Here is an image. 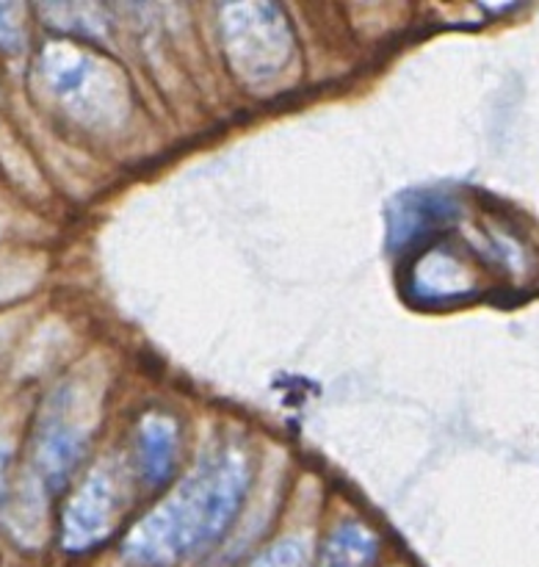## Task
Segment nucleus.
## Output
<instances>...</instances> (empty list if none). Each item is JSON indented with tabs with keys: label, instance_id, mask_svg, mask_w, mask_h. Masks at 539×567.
<instances>
[{
	"label": "nucleus",
	"instance_id": "obj_10",
	"mask_svg": "<svg viewBox=\"0 0 539 567\" xmlns=\"http://www.w3.org/2000/svg\"><path fill=\"white\" fill-rule=\"evenodd\" d=\"M17 6H0V44L3 48H20L22 31L20 22H14Z\"/></svg>",
	"mask_w": 539,
	"mask_h": 567
},
{
	"label": "nucleus",
	"instance_id": "obj_8",
	"mask_svg": "<svg viewBox=\"0 0 539 567\" xmlns=\"http://www.w3.org/2000/svg\"><path fill=\"white\" fill-rule=\"evenodd\" d=\"M457 214L454 199L440 197V194H418L413 199H402L393 216V241L402 244L407 238L421 236L429 227L443 225L446 219Z\"/></svg>",
	"mask_w": 539,
	"mask_h": 567
},
{
	"label": "nucleus",
	"instance_id": "obj_1",
	"mask_svg": "<svg viewBox=\"0 0 539 567\" xmlns=\"http://www.w3.org/2000/svg\"><path fill=\"white\" fill-rule=\"evenodd\" d=\"M252 465L241 449H221L164 504L133 526L122 546L131 567H175L205 551L232 524L247 498Z\"/></svg>",
	"mask_w": 539,
	"mask_h": 567
},
{
	"label": "nucleus",
	"instance_id": "obj_9",
	"mask_svg": "<svg viewBox=\"0 0 539 567\" xmlns=\"http://www.w3.org/2000/svg\"><path fill=\"white\" fill-rule=\"evenodd\" d=\"M376 551H380V543L374 532L360 524H343L326 540L321 567H371L376 563Z\"/></svg>",
	"mask_w": 539,
	"mask_h": 567
},
{
	"label": "nucleus",
	"instance_id": "obj_5",
	"mask_svg": "<svg viewBox=\"0 0 539 567\" xmlns=\"http://www.w3.org/2000/svg\"><path fill=\"white\" fill-rule=\"evenodd\" d=\"M89 441V421H83L77 396L61 391L48 408L39 430L37 463L50 491H59L75 474Z\"/></svg>",
	"mask_w": 539,
	"mask_h": 567
},
{
	"label": "nucleus",
	"instance_id": "obj_4",
	"mask_svg": "<svg viewBox=\"0 0 539 567\" xmlns=\"http://www.w3.org/2000/svg\"><path fill=\"white\" fill-rule=\"evenodd\" d=\"M125 504V474L114 460L89 471L83 485L70 498L61 524V546L70 554H86L97 548L116 529Z\"/></svg>",
	"mask_w": 539,
	"mask_h": 567
},
{
	"label": "nucleus",
	"instance_id": "obj_6",
	"mask_svg": "<svg viewBox=\"0 0 539 567\" xmlns=\"http://www.w3.org/2000/svg\"><path fill=\"white\" fill-rule=\"evenodd\" d=\"M180 452L175 419L164 413L144 415L136 432V465L149 487H160L172 476Z\"/></svg>",
	"mask_w": 539,
	"mask_h": 567
},
{
	"label": "nucleus",
	"instance_id": "obj_7",
	"mask_svg": "<svg viewBox=\"0 0 539 567\" xmlns=\"http://www.w3.org/2000/svg\"><path fill=\"white\" fill-rule=\"evenodd\" d=\"M476 291V275L465 266L457 255L446 249L424 255L415 269V293L429 302H446V299L465 297Z\"/></svg>",
	"mask_w": 539,
	"mask_h": 567
},
{
	"label": "nucleus",
	"instance_id": "obj_3",
	"mask_svg": "<svg viewBox=\"0 0 539 567\" xmlns=\"http://www.w3.org/2000/svg\"><path fill=\"white\" fill-rule=\"evenodd\" d=\"M221 39L232 70L249 86L277 81L293 59L286 14L271 3H232L221 9Z\"/></svg>",
	"mask_w": 539,
	"mask_h": 567
},
{
	"label": "nucleus",
	"instance_id": "obj_2",
	"mask_svg": "<svg viewBox=\"0 0 539 567\" xmlns=\"http://www.w3.org/2000/svg\"><path fill=\"white\" fill-rule=\"evenodd\" d=\"M39 70L44 86L59 100L61 109L86 127L111 131L127 116L131 100L125 78L111 61L100 59L92 50L53 42L44 48Z\"/></svg>",
	"mask_w": 539,
	"mask_h": 567
}]
</instances>
